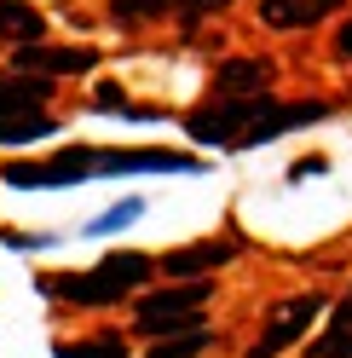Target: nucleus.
Instances as JSON below:
<instances>
[{
	"label": "nucleus",
	"mask_w": 352,
	"mask_h": 358,
	"mask_svg": "<svg viewBox=\"0 0 352 358\" xmlns=\"http://www.w3.org/2000/svg\"><path fill=\"white\" fill-rule=\"evenodd\" d=\"M329 116L323 99H300V104H277L272 93H243V99H214L203 110H191L185 133L196 145H219V150H243V145H260V139H277L300 122H318Z\"/></svg>",
	"instance_id": "1"
},
{
	"label": "nucleus",
	"mask_w": 352,
	"mask_h": 358,
	"mask_svg": "<svg viewBox=\"0 0 352 358\" xmlns=\"http://www.w3.org/2000/svg\"><path fill=\"white\" fill-rule=\"evenodd\" d=\"M150 272H156V260L127 249V255H110L104 266H93V272H58V278H47L41 289L58 295V301H75V306H116V301L133 295Z\"/></svg>",
	"instance_id": "2"
},
{
	"label": "nucleus",
	"mask_w": 352,
	"mask_h": 358,
	"mask_svg": "<svg viewBox=\"0 0 352 358\" xmlns=\"http://www.w3.org/2000/svg\"><path fill=\"white\" fill-rule=\"evenodd\" d=\"M214 295V283L208 278H185V283H173V289H156V295H145L139 301V318L133 329L139 335H185V329H203V306Z\"/></svg>",
	"instance_id": "3"
},
{
	"label": "nucleus",
	"mask_w": 352,
	"mask_h": 358,
	"mask_svg": "<svg viewBox=\"0 0 352 358\" xmlns=\"http://www.w3.org/2000/svg\"><path fill=\"white\" fill-rule=\"evenodd\" d=\"M329 312V301L318 295V289H306V295H289V301H277L266 312V329H260V341L249 347V358H277V352H289L306 329H312L318 318Z\"/></svg>",
	"instance_id": "4"
},
{
	"label": "nucleus",
	"mask_w": 352,
	"mask_h": 358,
	"mask_svg": "<svg viewBox=\"0 0 352 358\" xmlns=\"http://www.w3.org/2000/svg\"><path fill=\"white\" fill-rule=\"evenodd\" d=\"M93 173H98V150L70 145V150L47 156V162H12L0 179H6V185H17V191H35V185L58 191V185H75V179H93Z\"/></svg>",
	"instance_id": "5"
},
{
	"label": "nucleus",
	"mask_w": 352,
	"mask_h": 358,
	"mask_svg": "<svg viewBox=\"0 0 352 358\" xmlns=\"http://www.w3.org/2000/svg\"><path fill=\"white\" fill-rule=\"evenodd\" d=\"M98 64L93 47H52V41H29V47H17V76H87Z\"/></svg>",
	"instance_id": "6"
},
{
	"label": "nucleus",
	"mask_w": 352,
	"mask_h": 358,
	"mask_svg": "<svg viewBox=\"0 0 352 358\" xmlns=\"http://www.w3.org/2000/svg\"><path fill=\"white\" fill-rule=\"evenodd\" d=\"M226 260H237V237H208V243H191V249H173L156 260V272H168L173 283L179 278H203V272H219Z\"/></svg>",
	"instance_id": "7"
},
{
	"label": "nucleus",
	"mask_w": 352,
	"mask_h": 358,
	"mask_svg": "<svg viewBox=\"0 0 352 358\" xmlns=\"http://www.w3.org/2000/svg\"><path fill=\"white\" fill-rule=\"evenodd\" d=\"M272 81H277V64H272V58H226V64L214 70V87H219V99L266 93Z\"/></svg>",
	"instance_id": "8"
},
{
	"label": "nucleus",
	"mask_w": 352,
	"mask_h": 358,
	"mask_svg": "<svg viewBox=\"0 0 352 358\" xmlns=\"http://www.w3.org/2000/svg\"><path fill=\"white\" fill-rule=\"evenodd\" d=\"M346 0H260V24L266 29H312V24H323L329 12H341Z\"/></svg>",
	"instance_id": "9"
},
{
	"label": "nucleus",
	"mask_w": 352,
	"mask_h": 358,
	"mask_svg": "<svg viewBox=\"0 0 352 358\" xmlns=\"http://www.w3.org/2000/svg\"><path fill=\"white\" fill-rule=\"evenodd\" d=\"M58 87L47 76H6L0 81V116H41Z\"/></svg>",
	"instance_id": "10"
},
{
	"label": "nucleus",
	"mask_w": 352,
	"mask_h": 358,
	"mask_svg": "<svg viewBox=\"0 0 352 358\" xmlns=\"http://www.w3.org/2000/svg\"><path fill=\"white\" fill-rule=\"evenodd\" d=\"M231 0H110V17L139 24V17H191V12H219Z\"/></svg>",
	"instance_id": "11"
},
{
	"label": "nucleus",
	"mask_w": 352,
	"mask_h": 358,
	"mask_svg": "<svg viewBox=\"0 0 352 358\" xmlns=\"http://www.w3.org/2000/svg\"><path fill=\"white\" fill-rule=\"evenodd\" d=\"M0 35L29 47V41H47V17L41 6H24V0H0Z\"/></svg>",
	"instance_id": "12"
},
{
	"label": "nucleus",
	"mask_w": 352,
	"mask_h": 358,
	"mask_svg": "<svg viewBox=\"0 0 352 358\" xmlns=\"http://www.w3.org/2000/svg\"><path fill=\"white\" fill-rule=\"evenodd\" d=\"M312 358H352V301L335 306V318H329L323 335L312 341Z\"/></svg>",
	"instance_id": "13"
},
{
	"label": "nucleus",
	"mask_w": 352,
	"mask_h": 358,
	"mask_svg": "<svg viewBox=\"0 0 352 358\" xmlns=\"http://www.w3.org/2000/svg\"><path fill=\"white\" fill-rule=\"evenodd\" d=\"M47 133H58L52 116H0V145H35Z\"/></svg>",
	"instance_id": "14"
},
{
	"label": "nucleus",
	"mask_w": 352,
	"mask_h": 358,
	"mask_svg": "<svg viewBox=\"0 0 352 358\" xmlns=\"http://www.w3.org/2000/svg\"><path fill=\"white\" fill-rule=\"evenodd\" d=\"M196 352H208V329H185V335H162V347L150 352V358H196Z\"/></svg>",
	"instance_id": "15"
},
{
	"label": "nucleus",
	"mask_w": 352,
	"mask_h": 358,
	"mask_svg": "<svg viewBox=\"0 0 352 358\" xmlns=\"http://www.w3.org/2000/svg\"><path fill=\"white\" fill-rule=\"evenodd\" d=\"M58 358H127V347H122V335H93L81 347H58Z\"/></svg>",
	"instance_id": "16"
},
{
	"label": "nucleus",
	"mask_w": 352,
	"mask_h": 358,
	"mask_svg": "<svg viewBox=\"0 0 352 358\" xmlns=\"http://www.w3.org/2000/svg\"><path fill=\"white\" fill-rule=\"evenodd\" d=\"M139 214H145V203H139V196H133V203H116V208H110V214L98 220V226H93V231H116V226H122V220H139Z\"/></svg>",
	"instance_id": "17"
},
{
	"label": "nucleus",
	"mask_w": 352,
	"mask_h": 358,
	"mask_svg": "<svg viewBox=\"0 0 352 358\" xmlns=\"http://www.w3.org/2000/svg\"><path fill=\"white\" fill-rule=\"evenodd\" d=\"M335 58H341V64H352V17H346L341 35H335Z\"/></svg>",
	"instance_id": "18"
},
{
	"label": "nucleus",
	"mask_w": 352,
	"mask_h": 358,
	"mask_svg": "<svg viewBox=\"0 0 352 358\" xmlns=\"http://www.w3.org/2000/svg\"><path fill=\"white\" fill-rule=\"evenodd\" d=\"M98 110H122V93H116V81H104V87H98Z\"/></svg>",
	"instance_id": "19"
},
{
	"label": "nucleus",
	"mask_w": 352,
	"mask_h": 358,
	"mask_svg": "<svg viewBox=\"0 0 352 358\" xmlns=\"http://www.w3.org/2000/svg\"><path fill=\"white\" fill-rule=\"evenodd\" d=\"M346 301H352V289H346Z\"/></svg>",
	"instance_id": "20"
}]
</instances>
